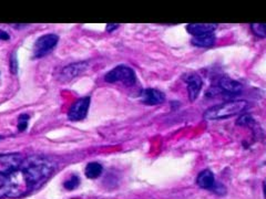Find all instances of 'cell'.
<instances>
[{
    "label": "cell",
    "instance_id": "6da1fadb",
    "mask_svg": "<svg viewBox=\"0 0 266 199\" xmlns=\"http://www.w3.org/2000/svg\"><path fill=\"white\" fill-rule=\"evenodd\" d=\"M20 169L27 177L31 189L38 188L56 171L55 163L41 156H30L22 162Z\"/></svg>",
    "mask_w": 266,
    "mask_h": 199
},
{
    "label": "cell",
    "instance_id": "7a4b0ae2",
    "mask_svg": "<svg viewBox=\"0 0 266 199\" xmlns=\"http://www.w3.org/2000/svg\"><path fill=\"white\" fill-rule=\"evenodd\" d=\"M248 107V102L244 100H235L219 104V105L208 108L203 114L206 121H215V119H224L232 117L242 113Z\"/></svg>",
    "mask_w": 266,
    "mask_h": 199
},
{
    "label": "cell",
    "instance_id": "3957f363",
    "mask_svg": "<svg viewBox=\"0 0 266 199\" xmlns=\"http://www.w3.org/2000/svg\"><path fill=\"white\" fill-rule=\"evenodd\" d=\"M9 198H18L21 197L29 191H32L30 187V184H29L27 177L24 176L23 172L20 168L17 169V171L12 172L11 174H9Z\"/></svg>",
    "mask_w": 266,
    "mask_h": 199
},
{
    "label": "cell",
    "instance_id": "277c9868",
    "mask_svg": "<svg viewBox=\"0 0 266 199\" xmlns=\"http://www.w3.org/2000/svg\"><path fill=\"white\" fill-rule=\"evenodd\" d=\"M135 72L127 66H118L106 74V81L109 83L122 82L127 86L135 83Z\"/></svg>",
    "mask_w": 266,
    "mask_h": 199
},
{
    "label": "cell",
    "instance_id": "5b68a950",
    "mask_svg": "<svg viewBox=\"0 0 266 199\" xmlns=\"http://www.w3.org/2000/svg\"><path fill=\"white\" fill-rule=\"evenodd\" d=\"M59 41V37L57 34L53 33H48L43 34L40 38L37 39V41L34 42L33 46V58L39 59L42 58L44 56L52 51L53 48L57 46V43Z\"/></svg>",
    "mask_w": 266,
    "mask_h": 199
},
{
    "label": "cell",
    "instance_id": "8992f818",
    "mask_svg": "<svg viewBox=\"0 0 266 199\" xmlns=\"http://www.w3.org/2000/svg\"><path fill=\"white\" fill-rule=\"evenodd\" d=\"M23 159L19 154H1L0 155V175H9L20 168Z\"/></svg>",
    "mask_w": 266,
    "mask_h": 199
},
{
    "label": "cell",
    "instance_id": "52a82bcc",
    "mask_svg": "<svg viewBox=\"0 0 266 199\" xmlns=\"http://www.w3.org/2000/svg\"><path fill=\"white\" fill-rule=\"evenodd\" d=\"M89 106H90V98H82L78 100L68 112V118L70 121H81L87 116Z\"/></svg>",
    "mask_w": 266,
    "mask_h": 199
},
{
    "label": "cell",
    "instance_id": "ba28073f",
    "mask_svg": "<svg viewBox=\"0 0 266 199\" xmlns=\"http://www.w3.org/2000/svg\"><path fill=\"white\" fill-rule=\"evenodd\" d=\"M88 68H89V63L86 61L69 64V66L62 69V71L60 73V81L62 82L71 81V80L79 77L80 74L85 72Z\"/></svg>",
    "mask_w": 266,
    "mask_h": 199
},
{
    "label": "cell",
    "instance_id": "9c48e42d",
    "mask_svg": "<svg viewBox=\"0 0 266 199\" xmlns=\"http://www.w3.org/2000/svg\"><path fill=\"white\" fill-rule=\"evenodd\" d=\"M184 81L188 84V91H189V97L191 101H195L198 99L199 94L201 92L202 89V79L199 74L192 73V74H186L184 77Z\"/></svg>",
    "mask_w": 266,
    "mask_h": 199
},
{
    "label": "cell",
    "instance_id": "30bf717a",
    "mask_svg": "<svg viewBox=\"0 0 266 199\" xmlns=\"http://www.w3.org/2000/svg\"><path fill=\"white\" fill-rule=\"evenodd\" d=\"M164 100V93L155 89H146L141 93V101L146 105H157L163 103Z\"/></svg>",
    "mask_w": 266,
    "mask_h": 199
},
{
    "label": "cell",
    "instance_id": "8fae6325",
    "mask_svg": "<svg viewBox=\"0 0 266 199\" xmlns=\"http://www.w3.org/2000/svg\"><path fill=\"white\" fill-rule=\"evenodd\" d=\"M216 28H218V24L215 23H190L186 26V30L194 37L213 33Z\"/></svg>",
    "mask_w": 266,
    "mask_h": 199
},
{
    "label": "cell",
    "instance_id": "7c38bea8",
    "mask_svg": "<svg viewBox=\"0 0 266 199\" xmlns=\"http://www.w3.org/2000/svg\"><path fill=\"white\" fill-rule=\"evenodd\" d=\"M196 184H198L199 187L203 189H209V191H214V188L216 186L215 177L213 175V173L209 169H205V171H202L198 178H196Z\"/></svg>",
    "mask_w": 266,
    "mask_h": 199
},
{
    "label": "cell",
    "instance_id": "4fadbf2b",
    "mask_svg": "<svg viewBox=\"0 0 266 199\" xmlns=\"http://www.w3.org/2000/svg\"><path fill=\"white\" fill-rule=\"evenodd\" d=\"M220 88L230 94H239L243 91V86L239 81L229 77H223L220 80Z\"/></svg>",
    "mask_w": 266,
    "mask_h": 199
},
{
    "label": "cell",
    "instance_id": "5bb4252c",
    "mask_svg": "<svg viewBox=\"0 0 266 199\" xmlns=\"http://www.w3.org/2000/svg\"><path fill=\"white\" fill-rule=\"evenodd\" d=\"M216 41V38L213 33L203 34V36H198L192 39V44L199 48H209L212 47Z\"/></svg>",
    "mask_w": 266,
    "mask_h": 199
},
{
    "label": "cell",
    "instance_id": "9a60e30c",
    "mask_svg": "<svg viewBox=\"0 0 266 199\" xmlns=\"http://www.w3.org/2000/svg\"><path fill=\"white\" fill-rule=\"evenodd\" d=\"M86 176L90 179H96L98 177L101 176V174L103 172V167L101 164L92 162L89 163L86 166Z\"/></svg>",
    "mask_w": 266,
    "mask_h": 199
},
{
    "label": "cell",
    "instance_id": "2e32d148",
    "mask_svg": "<svg viewBox=\"0 0 266 199\" xmlns=\"http://www.w3.org/2000/svg\"><path fill=\"white\" fill-rule=\"evenodd\" d=\"M9 177L8 175H0V199L9 196Z\"/></svg>",
    "mask_w": 266,
    "mask_h": 199
},
{
    "label": "cell",
    "instance_id": "e0dca14e",
    "mask_svg": "<svg viewBox=\"0 0 266 199\" xmlns=\"http://www.w3.org/2000/svg\"><path fill=\"white\" fill-rule=\"evenodd\" d=\"M253 33L259 38H265L266 36V27L264 23H252L251 24Z\"/></svg>",
    "mask_w": 266,
    "mask_h": 199
},
{
    "label": "cell",
    "instance_id": "ac0fdd59",
    "mask_svg": "<svg viewBox=\"0 0 266 199\" xmlns=\"http://www.w3.org/2000/svg\"><path fill=\"white\" fill-rule=\"evenodd\" d=\"M79 184H80V178L77 175H73L69 179H67L65 184H63V186H65V188L68 189V191H73V189H76L79 186Z\"/></svg>",
    "mask_w": 266,
    "mask_h": 199
},
{
    "label": "cell",
    "instance_id": "d6986e66",
    "mask_svg": "<svg viewBox=\"0 0 266 199\" xmlns=\"http://www.w3.org/2000/svg\"><path fill=\"white\" fill-rule=\"evenodd\" d=\"M28 121H29V115L27 114H22V115L19 116L18 118V128L20 132L26 131V128L28 127Z\"/></svg>",
    "mask_w": 266,
    "mask_h": 199
},
{
    "label": "cell",
    "instance_id": "ffe728a7",
    "mask_svg": "<svg viewBox=\"0 0 266 199\" xmlns=\"http://www.w3.org/2000/svg\"><path fill=\"white\" fill-rule=\"evenodd\" d=\"M254 123V118L249 115V114H244V115L241 116L239 118V121L236 122V124H238V125H249V124H252Z\"/></svg>",
    "mask_w": 266,
    "mask_h": 199
},
{
    "label": "cell",
    "instance_id": "44dd1931",
    "mask_svg": "<svg viewBox=\"0 0 266 199\" xmlns=\"http://www.w3.org/2000/svg\"><path fill=\"white\" fill-rule=\"evenodd\" d=\"M10 69H11V72L12 73H17V70H18V62H17V59H16V54H12L11 58H10Z\"/></svg>",
    "mask_w": 266,
    "mask_h": 199
},
{
    "label": "cell",
    "instance_id": "7402d4cb",
    "mask_svg": "<svg viewBox=\"0 0 266 199\" xmlns=\"http://www.w3.org/2000/svg\"><path fill=\"white\" fill-rule=\"evenodd\" d=\"M9 39H10L9 33L3 31V30H0V40H9Z\"/></svg>",
    "mask_w": 266,
    "mask_h": 199
},
{
    "label": "cell",
    "instance_id": "603a6c76",
    "mask_svg": "<svg viewBox=\"0 0 266 199\" xmlns=\"http://www.w3.org/2000/svg\"><path fill=\"white\" fill-rule=\"evenodd\" d=\"M117 28H119V24H108L107 31L108 32H112V31H115Z\"/></svg>",
    "mask_w": 266,
    "mask_h": 199
},
{
    "label": "cell",
    "instance_id": "cb8c5ba5",
    "mask_svg": "<svg viewBox=\"0 0 266 199\" xmlns=\"http://www.w3.org/2000/svg\"><path fill=\"white\" fill-rule=\"evenodd\" d=\"M0 138H1V137H0Z\"/></svg>",
    "mask_w": 266,
    "mask_h": 199
}]
</instances>
